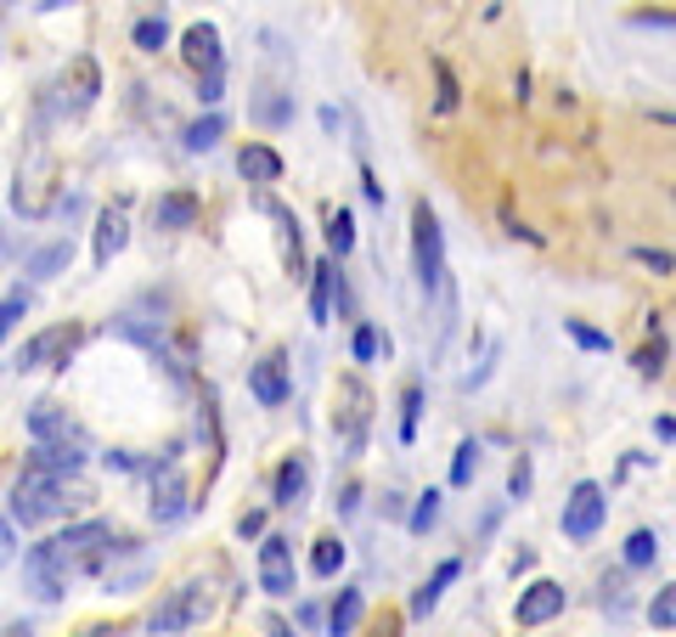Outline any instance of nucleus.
I'll return each instance as SVG.
<instances>
[{"mask_svg": "<svg viewBox=\"0 0 676 637\" xmlns=\"http://www.w3.org/2000/svg\"><path fill=\"white\" fill-rule=\"evenodd\" d=\"M124 548H135V542H130V536H113L108 519L68 525L62 536H51V542H40V548L23 553V581L40 592V598H62L74 576H85V569H101V558L124 553Z\"/></svg>", "mask_w": 676, "mask_h": 637, "instance_id": "f257e3e1", "label": "nucleus"}, {"mask_svg": "<svg viewBox=\"0 0 676 637\" xmlns=\"http://www.w3.org/2000/svg\"><path fill=\"white\" fill-rule=\"evenodd\" d=\"M96 491L80 480V474H62V468L40 462V457H28V468L12 480V519L23 525H46V519H62V514H74L85 508Z\"/></svg>", "mask_w": 676, "mask_h": 637, "instance_id": "f03ea898", "label": "nucleus"}, {"mask_svg": "<svg viewBox=\"0 0 676 637\" xmlns=\"http://www.w3.org/2000/svg\"><path fill=\"white\" fill-rule=\"evenodd\" d=\"M28 441H34V457L62 468V474H80V468H85V429L68 412H57L51 400L28 407Z\"/></svg>", "mask_w": 676, "mask_h": 637, "instance_id": "7ed1b4c3", "label": "nucleus"}, {"mask_svg": "<svg viewBox=\"0 0 676 637\" xmlns=\"http://www.w3.org/2000/svg\"><path fill=\"white\" fill-rule=\"evenodd\" d=\"M57 181H62L57 158H51L46 147H34V153L17 164V176H12V209L28 215V220H40V215L57 204Z\"/></svg>", "mask_w": 676, "mask_h": 637, "instance_id": "20e7f679", "label": "nucleus"}, {"mask_svg": "<svg viewBox=\"0 0 676 637\" xmlns=\"http://www.w3.org/2000/svg\"><path fill=\"white\" fill-rule=\"evenodd\" d=\"M412 265H418L423 293H434L439 277H446V231H439V215L428 209V197L412 204Z\"/></svg>", "mask_w": 676, "mask_h": 637, "instance_id": "39448f33", "label": "nucleus"}, {"mask_svg": "<svg viewBox=\"0 0 676 637\" xmlns=\"http://www.w3.org/2000/svg\"><path fill=\"white\" fill-rule=\"evenodd\" d=\"M366 423H372V389L350 373V378H338V395H333V429L345 434V452L361 457L366 446Z\"/></svg>", "mask_w": 676, "mask_h": 637, "instance_id": "423d86ee", "label": "nucleus"}, {"mask_svg": "<svg viewBox=\"0 0 676 637\" xmlns=\"http://www.w3.org/2000/svg\"><path fill=\"white\" fill-rule=\"evenodd\" d=\"M80 350V327H46V333H34V339H23V350L12 356L17 373H40V366H68V356Z\"/></svg>", "mask_w": 676, "mask_h": 637, "instance_id": "0eeeda50", "label": "nucleus"}, {"mask_svg": "<svg viewBox=\"0 0 676 637\" xmlns=\"http://www.w3.org/2000/svg\"><path fill=\"white\" fill-rule=\"evenodd\" d=\"M203 615H209V592H203L197 581H186V587H176V592H164V603L153 610V632H186V626H197Z\"/></svg>", "mask_w": 676, "mask_h": 637, "instance_id": "6e6552de", "label": "nucleus"}, {"mask_svg": "<svg viewBox=\"0 0 676 637\" xmlns=\"http://www.w3.org/2000/svg\"><path fill=\"white\" fill-rule=\"evenodd\" d=\"M603 514H608L603 485L597 480H581V485L569 491V502H564V536H569V542H587V536H597Z\"/></svg>", "mask_w": 676, "mask_h": 637, "instance_id": "1a4fd4ad", "label": "nucleus"}, {"mask_svg": "<svg viewBox=\"0 0 676 637\" xmlns=\"http://www.w3.org/2000/svg\"><path fill=\"white\" fill-rule=\"evenodd\" d=\"M259 587L270 598L293 592V542H288V536H265V542H259Z\"/></svg>", "mask_w": 676, "mask_h": 637, "instance_id": "9d476101", "label": "nucleus"}, {"mask_svg": "<svg viewBox=\"0 0 676 637\" xmlns=\"http://www.w3.org/2000/svg\"><path fill=\"white\" fill-rule=\"evenodd\" d=\"M62 113H90V103L101 96V74H96V57H74L68 62V74H62Z\"/></svg>", "mask_w": 676, "mask_h": 637, "instance_id": "9b49d317", "label": "nucleus"}, {"mask_svg": "<svg viewBox=\"0 0 676 637\" xmlns=\"http://www.w3.org/2000/svg\"><path fill=\"white\" fill-rule=\"evenodd\" d=\"M130 243V204H108V209H101L96 215V265H101V272H108V265H113V254Z\"/></svg>", "mask_w": 676, "mask_h": 637, "instance_id": "f8f14e48", "label": "nucleus"}, {"mask_svg": "<svg viewBox=\"0 0 676 637\" xmlns=\"http://www.w3.org/2000/svg\"><path fill=\"white\" fill-rule=\"evenodd\" d=\"M519 626H547L553 615H564V587L558 581H530L524 592H519Z\"/></svg>", "mask_w": 676, "mask_h": 637, "instance_id": "ddd939ff", "label": "nucleus"}, {"mask_svg": "<svg viewBox=\"0 0 676 637\" xmlns=\"http://www.w3.org/2000/svg\"><path fill=\"white\" fill-rule=\"evenodd\" d=\"M181 51H186L192 69H203V80L220 74V28L215 23H192L186 35H181Z\"/></svg>", "mask_w": 676, "mask_h": 637, "instance_id": "4468645a", "label": "nucleus"}, {"mask_svg": "<svg viewBox=\"0 0 676 637\" xmlns=\"http://www.w3.org/2000/svg\"><path fill=\"white\" fill-rule=\"evenodd\" d=\"M249 389H254L259 407H282V400H288V361H282V356L254 361V366H249Z\"/></svg>", "mask_w": 676, "mask_h": 637, "instance_id": "2eb2a0df", "label": "nucleus"}, {"mask_svg": "<svg viewBox=\"0 0 676 637\" xmlns=\"http://www.w3.org/2000/svg\"><path fill=\"white\" fill-rule=\"evenodd\" d=\"M237 176H243L249 187H277L282 181V153L265 147V142H249L243 153H237Z\"/></svg>", "mask_w": 676, "mask_h": 637, "instance_id": "dca6fc26", "label": "nucleus"}, {"mask_svg": "<svg viewBox=\"0 0 676 637\" xmlns=\"http://www.w3.org/2000/svg\"><path fill=\"white\" fill-rule=\"evenodd\" d=\"M259 209L277 220V231H282V260H288V272H293V277H311V265H304V249H299V220H293V209H282L270 192H259Z\"/></svg>", "mask_w": 676, "mask_h": 637, "instance_id": "f3484780", "label": "nucleus"}, {"mask_svg": "<svg viewBox=\"0 0 676 637\" xmlns=\"http://www.w3.org/2000/svg\"><path fill=\"white\" fill-rule=\"evenodd\" d=\"M181 514H186V480H181V468L169 462L164 474H158V485H153V519L169 525V519H181Z\"/></svg>", "mask_w": 676, "mask_h": 637, "instance_id": "a211bd4d", "label": "nucleus"}, {"mask_svg": "<svg viewBox=\"0 0 676 637\" xmlns=\"http://www.w3.org/2000/svg\"><path fill=\"white\" fill-rule=\"evenodd\" d=\"M153 220H158V231H186L197 220V197L192 192H164L153 204Z\"/></svg>", "mask_w": 676, "mask_h": 637, "instance_id": "6ab92c4d", "label": "nucleus"}, {"mask_svg": "<svg viewBox=\"0 0 676 637\" xmlns=\"http://www.w3.org/2000/svg\"><path fill=\"white\" fill-rule=\"evenodd\" d=\"M361 615H366V598H361L355 587H345V592L333 598V610H327V632H333V637H350V632L361 626Z\"/></svg>", "mask_w": 676, "mask_h": 637, "instance_id": "aec40b11", "label": "nucleus"}, {"mask_svg": "<svg viewBox=\"0 0 676 637\" xmlns=\"http://www.w3.org/2000/svg\"><path fill=\"white\" fill-rule=\"evenodd\" d=\"M333 288H338V265L316 260L311 265V316L316 322H333Z\"/></svg>", "mask_w": 676, "mask_h": 637, "instance_id": "412c9836", "label": "nucleus"}, {"mask_svg": "<svg viewBox=\"0 0 676 637\" xmlns=\"http://www.w3.org/2000/svg\"><path fill=\"white\" fill-rule=\"evenodd\" d=\"M457 569H462L457 558H446V564L434 569V576H428V581H423V587L412 592V615H428V610H434V603H439V592H446V587L457 581Z\"/></svg>", "mask_w": 676, "mask_h": 637, "instance_id": "4be33fe9", "label": "nucleus"}, {"mask_svg": "<svg viewBox=\"0 0 676 637\" xmlns=\"http://www.w3.org/2000/svg\"><path fill=\"white\" fill-rule=\"evenodd\" d=\"M327 249H333L338 260H345V254L355 249V215H350L345 204H333V209H327Z\"/></svg>", "mask_w": 676, "mask_h": 637, "instance_id": "5701e85b", "label": "nucleus"}, {"mask_svg": "<svg viewBox=\"0 0 676 637\" xmlns=\"http://www.w3.org/2000/svg\"><path fill=\"white\" fill-rule=\"evenodd\" d=\"M220 136H226V119H220V113H203L197 124H186V136H181V142H186V153H209Z\"/></svg>", "mask_w": 676, "mask_h": 637, "instance_id": "b1692460", "label": "nucleus"}, {"mask_svg": "<svg viewBox=\"0 0 676 637\" xmlns=\"http://www.w3.org/2000/svg\"><path fill=\"white\" fill-rule=\"evenodd\" d=\"M299 496H304V457H288L277 468V508H293Z\"/></svg>", "mask_w": 676, "mask_h": 637, "instance_id": "393cba45", "label": "nucleus"}, {"mask_svg": "<svg viewBox=\"0 0 676 637\" xmlns=\"http://www.w3.org/2000/svg\"><path fill=\"white\" fill-rule=\"evenodd\" d=\"M660 558V536L654 530H631L626 536V569H642V564H654Z\"/></svg>", "mask_w": 676, "mask_h": 637, "instance_id": "a878e982", "label": "nucleus"}, {"mask_svg": "<svg viewBox=\"0 0 676 637\" xmlns=\"http://www.w3.org/2000/svg\"><path fill=\"white\" fill-rule=\"evenodd\" d=\"M338 564H345V542H338V536H322L316 553H311V569H316L322 581H333V576H338Z\"/></svg>", "mask_w": 676, "mask_h": 637, "instance_id": "bb28decb", "label": "nucleus"}, {"mask_svg": "<svg viewBox=\"0 0 676 637\" xmlns=\"http://www.w3.org/2000/svg\"><path fill=\"white\" fill-rule=\"evenodd\" d=\"M418 412H423V384H406V395H400V441L406 446L418 441Z\"/></svg>", "mask_w": 676, "mask_h": 637, "instance_id": "cd10ccee", "label": "nucleus"}, {"mask_svg": "<svg viewBox=\"0 0 676 637\" xmlns=\"http://www.w3.org/2000/svg\"><path fill=\"white\" fill-rule=\"evenodd\" d=\"M68 260H74V249H68V243H51V249H40V254L28 260V277H57Z\"/></svg>", "mask_w": 676, "mask_h": 637, "instance_id": "c85d7f7f", "label": "nucleus"}, {"mask_svg": "<svg viewBox=\"0 0 676 637\" xmlns=\"http://www.w3.org/2000/svg\"><path fill=\"white\" fill-rule=\"evenodd\" d=\"M434 519H439V491H423L418 508H412V519H406V530H412V536H428Z\"/></svg>", "mask_w": 676, "mask_h": 637, "instance_id": "c756f323", "label": "nucleus"}, {"mask_svg": "<svg viewBox=\"0 0 676 637\" xmlns=\"http://www.w3.org/2000/svg\"><path fill=\"white\" fill-rule=\"evenodd\" d=\"M130 35H135V46H142V51H164V40H169V23H164V17H142V23L130 28Z\"/></svg>", "mask_w": 676, "mask_h": 637, "instance_id": "7c9ffc66", "label": "nucleus"}, {"mask_svg": "<svg viewBox=\"0 0 676 637\" xmlns=\"http://www.w3.org/2000/svg\"><path fill=\"white\" fill-rule=\"evenodd\" d=\"M649 621H654V626H665V632L676 626V581H671V587H660V592L649 598Z\"/></svg>", "mask_w": 676, "mask_h": 637, "instance_id": "2f4dec72", "label": "nucleus"}, {"mask_svg": "<svg viewBox=\"0 0 676 637\" xmlns=\"http://www.w3.org/2000/svg\"><path fill=\"white\" fill-rule=\"evenodd\" d=\"M473 468H480V441H462L457 457H451V485H468Z\"/></svg>", "mask_w": 676, "mask_h": 637, "instance_id": "473e14b6", "label": "nucleus"}, {"mask_svg": "<svg viewBox=\"0 0 676 637\" xmlns=\"http://www.w3.org/2000/svg\"><path fill=\"white\" fill-rule=\"evenodd\" d=\"M434 85H439L434 108H439V113H451V108H457V74H451L446 62H439V57H434Z\"/></svg>", "mask_w": 676, "mask_h": 637, "instance_id": "72a5a7b5", "label": "nucleus"}, {"mask_svg": "<svg viewBox=\"0 0 676 637\" xmlns=\"http://www.w3.org/2000/svg\"><path fill=\"white\" fill-rule=\"evenodd\" d=\"M350 350H355V361H372L378 350H389L384 339H378V327L372 322H355V339H350Z\"/></svg>", "mask_w": 676, "mask_h": 637, "instance_id": "f704fd0d", "label": "nucleus"}, {"mask_svg": "<svg viewBox=\"0 0 676 637\" xmlns=\"http://www.w3.org/2000/svg\"><path fill=\"white\" fill-rule=\"evenodd\" d=\"M631 366H637L642 378H660V373H665V339H654L649 350H637V356H631Z\"/></svg>", "mask_w": 676, "mask_h": 637, "instance_id": "c9c22d12", "label": "nucleus"}, {"mask_svg": "<svg viewBox=\"0 0 676 637\" xmlns=\"http://www.w3.org/2000/svg\"><path fill=\"white\" fill-rule=\"evenodd\" d=\"M564 333H569L581 350H608V333H597L592 322H564Z\"/></svg>", "mask_w": 676, "mask_h": 637, "instance_id": "e433bc0d", "label": "nucleus"}, {"mask_svg": "<svg viewBox=\"0 0 676 637\" xmlns=\"http://www.w3.org/2000/svg\"><path fill=\"white\" fill-rule=\"evenodd\" d=\"M530 480H535V474H530V457H514V468H507V491L524 502V496H530Z\"/></svg>", "mask_w": 676, "mask_h": 637, "instance_id": "4c0bfd02", "label": "nucleus"}, {"mask_svg": "<svg viewBox=\"0 0 676 637\" xmlns=\"http://www.w3.org/2000/svg\"><path fill=\"white\" fill-rule=\"evenodd\" d=\"M626 603H631V598H626V576H603V610L620 615Z\"/></svg>", "mask_w": 676, "mask_h": 637, "instance_id": "58836bf2", "label": "nucleus"}, {"mask_svg": "<svg viewBox=\"0 0 676 637\" xmlns=\"http://www.w3.org/2000/svg\"><path fill=\"white\" fill-rule=\"evenodd\" d=\"M288 113H293L288 96H270V103H259V108H254V119H259V124H282Z\"/></svg>", "mask_w": 676, "mask_h": 637, "instance_id": "ea45409f", "label": "nucleus"}, {"mask_svg": "<svg viewBox=\"0 0 676 637\" xmlns=\"http://www.w3.org/2000/svg\"><path fill=\"white\" fill-rule=\"evenodd\" d=\"M23 311H28V299H23V293H17V288H12V293H7V305H0V333H12V327H17V316H23Z\"/></svg>", "mask_w": 676, "mask_h": 637, "instance_id": "a19ab883", "label": "nucleus"}, {"mask_svg": "<svg viewBox=\"0 0 676 637\" xmlns=\"http://www.w3.org/2000/svg\"><path fill=\"white\" fill-rule=\"evenodd\" d=\"M637 260H642V265H654L660 277H671V272H676V260H671L665 249H637Z\"/></svg>", "mask_w": 676, "mask_h": 637, "instance_id": "79ce46f5", "label": "nucleus"}, {"mask_svg": "<svg viewBox=\"0 0 676 637\" xmlns=\"http://www.w3.org/2000/svg\"><path fill=\"white\" fill-rule=\"evenodd\" d=\"M108 468H119V474H135L142 462H135V452H108Z\"/></svg>", "mask_w": 676, "mask_h": 637, "instance_id": "37998d69", "label": "nucleus"}, {"mask_svg": "<svg viewBox=\"0 0 676 637\" xmlns=\"http://www.w3.org/2000/svg\"><path fill=\"white\" fill-rule=\"evenodd\" d=\"M265 530V514H243V519H237V536H259Z\"/></svg>", "mask_w": 676, "mask_h": 637, "instance_id": "c03bdc74", "label": "nucleus"}, {"mask_svg": "<svg viewBox=\"0 0 676 637\" xmlns=\"http://www.w3.org/2000/svg\"><path fill=\"white\" fill-rule=\"evenodd\" d=\"M631 23H660V28H676V12H637Z\"/></svg>", "mask_w": 676, "mask_h": 637, "instance_id": "a18cd8bd", "label": "nucleus"}, {"mask_svg": "<svg viewBox=\"0 0 676 637\" xmlns=\"http://www.w3.org/2000/svg\"><path fill=\"white\" fill-rule=\"evenodd\" d=\"M361 187H366L372 204H384V187H378V176H372V170H361Z\"/></svg>", "mask_w": 676, "mask_h": 637, "instance_id": "49530a36", "label": "nucleus"}, {"mask_svg": "<svg viewBox=\"0 0 676 637\" xmlns=\"http://www.w3.org/2000/svg\"><path fill=\"white\" fill-rule=\"evenodd\" d=\"M197 96H203V103L215 108V103H220V74H215V80H203V91H197Z\"/></svg>", "mask_w": 676, "mask_h": 637, "instance_id": "de8ad7c7", "label": "nucleus"}, {"mask_svg": "<svg viewBox=\"0 0 676 637\" xmlns=\"http://www.w3.org/2000/svg\"><path fill=\"white\" fill-rule=\"evenodd\" d=\"M654 434H660V441H676V418H660V423H654Z\"/></svg>", "mask_w": 676, "mask_h": 637, "instance_id": "09e8293b", "label": "nucleus"}, {"mask_svg": "<svg viewBox=\"0 0 676 637\" xmlns=\"http://www.w3.org/2000/svg\"><path fill=\"white\" fill-rule=\"evenodd\" d=\"M265 632H270V637H299V632H293V626H282V621H265Z\"/></svg>", "mask_w": 676, "mask_h": 637, "instance_id": "8fccbe9b", "label": "nucleus"}, {"mask_svg": "<svg viewBox=\"0 0 676 637\" xmlns=\"http://www.w3.org/2000/svg\"><path fill=\"white\" fill-rule=\"evenodd\" d=\"M85 637H119V626H90Z\"/></svg>", "mask_w": 676, "mask_h": 637, "instance_id": "3c124183", "label": "nucleus"}, {"mask_svg": "<svg viewBox=\"0 0 676 637\" xmlns=\"http://www.w3.org/2000/svg\"><path fill=\"white\" fill-rule=\"evenodd\" d=\"M378 637H395V621H384V626H378Z\"/></svg>", "mask_w": 676, "mask_h": 637, "instance_id": "603ef678", "label": "nucleus"}, {"mask_svg": "<svg viewBox=\"0 0 676 637\" xmlns=\"http://www.w3.org/2000/svg\"><path fill=\"white\" fill-rule=\"evenodd\" d=\"M654 119H660V124H676V113H654Z\"/></svg>", "mask_w": 676, "mask_h": 637, "instance_id": "864d4df0", "label": "nucleus"}]
</instances>
